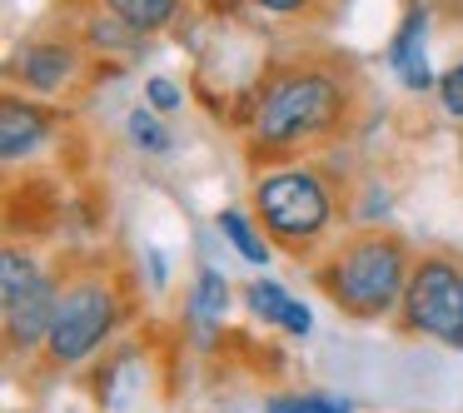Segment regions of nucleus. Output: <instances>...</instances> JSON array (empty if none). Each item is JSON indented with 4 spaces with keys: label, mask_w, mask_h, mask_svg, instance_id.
I'll return each instance as SVG.
<instances>
[{
    "label": "nucleus",
    "mask_w": 463,
    "mask_h": 413,
    "mask_svg": "<svg viewBox=\"0 0 463 413\" xmlns=\"http://www.w3.org/2000/svg\"><path fill=\"white\" fill-rule=\"evenodd\" d=\"M41 279H45V274L35 269V264L25 259L21 249H5V254H0V304L15 299V294H25V289H35Z\"/></svg>",
    "instance_id": "nucleus-13"
},
{
    "label": "nucleus",
    "mask_w": 463,
    "mask_h": 413,
    "mask_svg": "<svg viewBox=\"0 0 463 413\" xmlns=\"http://www.w3.org/2000/svg\"><path fill=\"white\" fill-rule=\"evenodd\" d=\"M55 304H61V294H55L51 279H41L35 289L5 299V339H11V349H35V343H45V333H51V324H55Z\"/></svg>",
    "instance_id": "nucleus-6"
},
{
    "label": "nucleus",
    "mask_w": 463,
    "mask_h": 413,
    "mask_svg": "<svg viewBox=\"0 0 463 413\" xmlns=\"http://www.w3.org/2000/svg\"><path fill=\"white\" fill-rule=\"evenodd\" d=\"M130 140L140 145V150H150V155H165V150H170V130H165L160 115H150V110H135V115H130Z\"/></svg>",
    "instance_id": "nucleus-17"
},
{
    "label": "nucleus",
    "mask_w": 463,
    "mask_h": 413,
    "mask_svg": "<svg viewBox=\"0 0 463 413\" xmlns=\"http://www.w3.org/2000/svg\"><path fill=\"white\" fill-rule=\"evenodd\" d=\"M115 319H120V304H115L110 284H95V279L71 284V289L61 294V304H55L51 333H45L51 363L71 369V363L90 359V353L105 343V333L115 329Z\"/></svg>",
    "instance_id": "nucleus-3"
},
{
    "label": "nucleus",
    "mask_w": 463,
    "mask_h": 413,
    "mask_svg": "<svg viewBox=\"0 0 463 413\" xmlns=\"http://www.w3.org/2000/svg\"><path fill=\"white\" fill-rule=\"evenodd\" d=\"M15 70H21L25 85H35V90H61L65 75H71V51H65V45H51V41H35L21 51Z\"/></svg>",
    "instance_id": "nucleus-10"
},
{
    "label": "nucleus",
    "mask_w": 463,
    "mask_h": 413,
    "mask_svg": "<svg viewBox=\"0 0 463 413\" xmlns=\"http://www.w3.org/2000/svg\"><path fill=\"white\" fill-rule=\"evenodd\" d=\"M254 5H264V11H274V15H294V11H304L309 0H254Z\"/></svg>",
    "instance_id": "nucleus-20"
},
{
    "label": "nucleus",
    "mask_w": 463,
    "mask_h": 413,
    "mask_svg": "<svg viewBox=\"0 0 463 413\" xmlns=\"http://www.w3.org/2000/svg\"><path fill=\"white\" fill-rule=\"evenodd\" d=\"M269 413H354V403L334 393H279L269 399Z\"/></svg>",
    "instance_id": "nucleus-14"
},
{
    "label": "nucleus",
    "mask_w": 463,
    "mask_h": 413,
    "mask_svg": "<svg viewBox=\"0 0 463 413\" xmlns=\"http://www.w3.org/2000/svg\"><path fill=\"white\" fill-rule=\"evenodd\" d=\"M244 299H250V309L260 314L264 324H279L284 333H309L314 329V314L304 309L284 284H274V279H254Z\"/></svg>",
    "instance_id": "nucleus-8"
},
{
    "label": "nucleus",
    "mask_w": 463,
    "mask_h": 413,
    "mask_svg": "<svg viewBox=\"0 0 463 413\" xmlns=\"http://www.w3.org/2000/svg\"><path fill=\"white\" fill-rule=\"evenodd\" d=\"M220 230L230 234V239H234V249H240L250 264H264V259H269V244H264L260 234H254V224L244 220L240 210H224V214H220Z\"/></svg>",
    "instance_id": "nucleus-16"
},
{
    "label": "nucleus",
    "mask_w": 463,
    "mask_h": 413,
    "mask_svg": "<svg viewBox=\"0 0 463 413\" xmlns=\"http://www.w3.org/2000/svg\"><path fill=\"white\" fill-rule=\"evenodd\" d=\"M254 204H260L264 224H269L274 234H284V239H314L334 214L329 190H324L319 174H309V170L264 174V180L254 184Z\"/></svg>",
    "instance_id": "nucleus-4"
},
{
    "label": "nucleus",
    "mask_w": 463,
    "mask_h": 413,
    "mask_svg": "<svg viewBox=\"0 0 463 413\" xmlns=\"http://www.w3.org/2000/svg\"><path fill=\"white\" fill-rule=\"evenodd\" d=\"M41 140H45V115L25 100H5V110H0V155L15 164Z\"/></svg>",
    "instance_id": "nucleus-9"
},
{
    "label": "nucleus",
    "mask_w": 463,
    "mask_h": 413,
    "mask_svg": "<svg viewBox=\"0 0 463 413\" xmlns=\"http://www.w3.org/2000/svg\"><path fill=\"white\" fill-rule=\"evenodd\" d=\"M105 11H115L140 35H150V31H160V25L175 21V0H105Z\"/></svg>",
    "instance_id": "nucleus-11"
},
{
    "label": "nucleus",
    "mask_w": 463,
    "mask_h": 413,
    "mask_svg": "<svg viewBox=\"0 0 463 413\" xmlns=\"http://www.w3.org/2000/svg\"><path fill=\"white\" fill-rule=\"evenodd\" d=\"M409 264H403V244L383 239V234H364L349 249L334 254L329 274H324V289L339 299V309L359 314V319H379L409 289Z\"/></svg>",
    "instance_id": "nucleus-1"
},
{
    "label": "nucleus",
    "mask_w": 463,
    "mask_h": 413,
    "mask_svg": "<svg viewBox=\"0 0 463 413\" xmlns=\"http://www.w3.org/2000/svg\"><path fill=\"white\" fill-rule=\"evenodd\" d=\"M423 35H429V11H423V5H409L399 35H393V45H389V65L399 70V80L409 85V90H429V85H439L433 70H429V55H423Z\"/></svg>",
    "instance_id": "nucleus-7"
},
{
    "label": "nucleus",
    "mask_w": 463,
    "mask_h": 413,
    "mask_svg": "<svg viewBox=\"0 0 463 413\" xmlns=\"http://www.w3.org/2000/svg\"><path fill=\"white\" fill-rule=\"evenodd\" d=\"M150 105H155V110H175V105H180V90H175L165 75H155V80H150Z\"/></svg>",
    "instance_id": "nucleus-19"
},
{
    "label": "nucleus",
    "mask_w": 463,
    "mask_h": 413,
    "mask_svg": "<svg viewBox=\"0 0 463 413\" xmlns=\"http://www.w3.org/2000/svg\"><path fill=\"white\" fill-rule=\"evenodd\" d=\"M458 349H463V339H458Z\"/></svg>",
    "instance_id": "nucleus-21"
},
{
    "label": "nucleus",
    "mask_w": 463,
    "mask_h": 413,
    "mask_svg": "<svg viewBox=\"0 0 463 413\" xmlns=\"http://www.w3.org/2000/svg\"><path fill=\"white\" fill-rule=\"evenodd\" d=\"M439 95H443V110L463 120V65H453V70L439 80Z\"/></svg>",
    "instance_id": "nucleus-18"
},
{
    "label": "nucleus",
    "mask_w": 463,
    "mask_h": 413,
    "mask_svg": "<svg viewBox=\"0 0 463 413\" xmlns=\"http://www.w3.org/2000/svg\"><path fill=\"white\" fill-rule=\"evenodd\" d=\"M224 309H230V284L220 279L214 269H204L200 279H194V294H190V314L210 329L214 319H224Z\"/></svg>",
    "instance_id": "nucleus-12"
},
{
    "label": "nucleus",
    "mask_w": 463,
    "mask_h": 413,
    "mask_svg": "<svg viewBox=\"0 0 463 413\" xmlns=\"http://www.w3.org/2000/svg\"><path fill=\"white\" fill-rule=\"evenodd\" d=\"M403 319L413 333L458 343L463 339V269L449 259L413 264L409 289H403Z\"/></svg>",
    "instance_id": "nucleus-5"
},
{
    "label": "nucleus",
    "mask_w": 463,
    "mask_h": 413,
    "mask_svg": "<svg viewBox=\"0 0 463 413\" xmlns=\"http://www.w3.org/2000/svg\"><path fill=\"white\" fill-rule=\"evenodd\" d=\"M135 41H140V31L130 21H120L115 11L90 21V45H100V51H135Z\"/></svg>",
    "instance_id": "nucleus-15"
},
{
    "label": "nucleus",
    "mask_w": 463,
    "mask_h": 413,
    "mask_svg": "<svg viewBox=\"0 0 463 413\" xmlns=\"http://www.w3.org/2000/svg\"><path fill=\"white\" fill-rule=\"evenodd\" d=\"M344 110V90L319 70H299V75H284V80L269 85L260 115H254V135L264 145H299L309 135L334 130Z\"/></svg>",
    "instance_id": "nucleus-2"
}]
</instances>
